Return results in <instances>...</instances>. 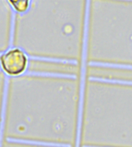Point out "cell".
Wrapping results in <instances>:
<instances>
[{
    "mask_svg": "<svg viewBox=\"0 0 132 147\" xmlns=\"http://www.w3.org/2000/svg\"><path fill=\"white\" fill-rule=\"evenodd\" d=\"M1 60L3 69L9 75H19L26 69L27 58L19 49L10 50L1 56Z\"/></svg>",
    "mask_w": 132,
    "mask_h": 147,
    "instance_id": "obj_1",
    "label": "cell"
},
{
    "mask_svg": "<svg viewBox=\"0 0 132 147\" xmlns=\"http://www.w3.org/2000/svg\"><path fill=\"white\" fill-rule=\"evenodd\" d=\"M10 2L14 6L15 9L19 12L25 11L29 5V1L28 0H25V1H12V0H11Z\"/></svg>",
    "mask_w": 132,
    "mask_h": 147,
    "instance_id": "obj_2",
    "label": "cell"
},
{
    "mask_svg": "<svg viewBox=\"0 0 132 147\" xmlns=\"http://www.w3.org/2000/svg\"><path fill=\"white\" fill-rule=\"evenodd\" d=\"M9 147H23V146H9Z\"/></svg>",
    "mask_w": 132,
    "mask_h": 147,
    "instance_id": "obj_3",
    "label": "cell"
}]
</instances>
